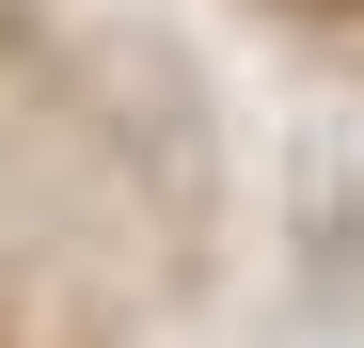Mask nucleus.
Returning a JSON list of instances; mask_svg holds the SVG:
<instances>
[{
    "label": "nucleus",
    "instance_id": "obj_1",
    "mask_svg": "<svg viewBox=\"0 0 364 348\" xmlns=\"http://www.w3.org/2000/svg\"><path fill=\"white\" fill-rule=\"evenodd\" d=\"M301 16H364V0H301Z\"/></svg>",
    "mask_w": 364,
    "mask_h": 348
}]
</instances>
